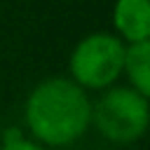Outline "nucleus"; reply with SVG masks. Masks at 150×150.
Instances as JSON below:
<instances>
[{
	"instance_id": "obj_1",
	"label": "nucleus",
	"mask_w": 150,
	"mask_h": 150,
	"mask_svg": "<svg viewBox=\"0 0 150 150\" xmlns=\"http://www.w3.org/2000/svg\"><path fill=\"white\" fill-rule=\"evenodd\" d=\"M26 124L35 141L56 148L70 145L91 124V101L73 80H45L26 101Z\"/></svg>"
},
{
	"instance_id": "obj_2",
	"label": "nucleus",
	"mask_w": 150,
	"mask_h": 150,
	"mask_svg": "<svg viewBox=\"0 0 150 150\" xmlns=\"http://www.w3.org/2000/svg\"><path fill=\"white\" fill-rule=\"evenodd\" d=\"M91 120L103 138L120 145L134 143L148 129V96L131 87L108 89L91 105Z\"/></svg>"
},
{
	"instance_id": "obj_3",
	"label": "nucleus",
	"mask_w": 150,
	"mask_h": 150,
	"mask_svg": "<svg viewBox=\"0 0 150 150\" xmlns=\"http://www.w3.org/2000/svg\"><path fill=\"white\" fill-rule=\"evenodd\" d=\"M124 63V45L108 35V33H94L87 35L70 56V73L73 82L77 87L89 89H103L112 84Z\"/></svg>"
},
{
	"instance_id": "obj_4",
	"label": "nucleus",
	"mask_w": 150,
	"mask_h": 150,
	"mask_svg": "<svg viewBox=\"0 0 150 150\" xmlns=\"http://www.w3.org/2000/svg\"><path fill=\"white\" fill-rule=\"evenodd\" d=\"M115 26L131 42H145L150 38V2L148 0H117Z\"/></svg>"
},
{
	"instance_id": "obj_5",
	"label": "nucleus",
	"mask_w": 150,
	"mask_h": 150,
	"mask_svg": "<svg viewBox=\"0 0 150 150\" xmlns=\"http://www.w3.org/2000/svg\"><path fill=\"white\" fill-rule=\"evenodd\" d=\"M122 70L131 80V89L148 96L150 94V42H131L124 47Z\"/></svg>"
},
{
	"instance_id": "obj_6",
	"label": "nucleus",
	"mask_w": 150,
	"mask_h": 150,
	"mask_svg": "<svg viewBox=\"0 0 150 150\" xmlns=\"http://www.w3.org/2000/svg\"><path fill=\"white\" fill-rule=\"evenodd\" d=\"M0 150H42V145H38L35 141L23 138L16 129H9L5 134V141H2V148Z\"/></svg>"
}]
</instances>
